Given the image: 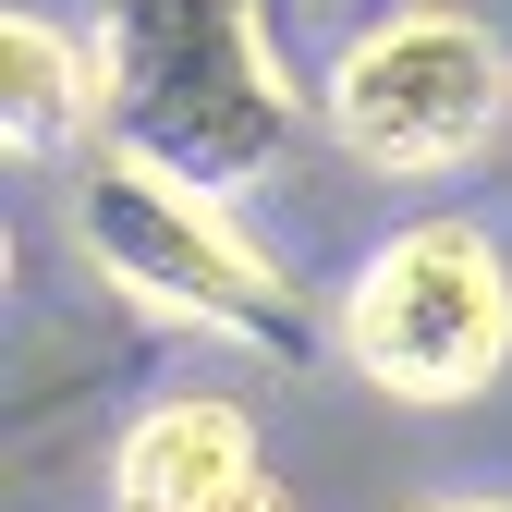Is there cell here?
<instances>
[{
	"instance_id": "obj_5",
	"label": "cell",
	"mask_w": 512,
	"mask_h": 512,
	"mask_svg": "<svg viewBox=\"0 0 512 512\" xmlns=\"http://www.w3.org/2000/svg\"><path fill=\"white\" fill-rule=\"evenodd\" d=\"M244 476H256V415L232 391H171L110 452V500L122 512H196V500H220Z\"/></svg>"
},
{
	"instance_id": "obj_6",
	"label": "cell",
	"mask_w": 512,
	"mask_h": 512,
	"mask_svg": "<svg viewBox=\"0 0 512 512\" xmlns=\"http://www.w3.org/2000/svg\"><path fill=\"white\" fill-rule=\"evenodd\" d=\"M98 122H110L98 37L49 25V13H0V135H13V159H74Z\"/></svg>"
},
{
	"instance_id": "obj_7",
	"label": "cell",
	"mask_w": 512,
	"mask_h": 512,
	"mask_svg": "<svg viewBox=\"0 0 512 512\" xmlns=\"http://www.w3.org/2000/svg\"><path fill=\"white\" fill-rule=\"evenodd\" d=\"M196 512H293V500H281V476H269V464H256L244 488H220V500H196Z\"/></svg>"
},
{
	"instance_id": "obj_3",
	"label": "cell",
	"mask_w": 512,
	"mask_h": 512,
	"mask_svg": "<svg viewBox=\"0 0 512 512\" xmlns=\"http://www.w3.org/2000/svg\"><path fill=\"white\" fill-rule=\"evenodd\" d=\"M342 366L378 403H476L512 366V269L476 220H403L342 281Z\"/></svg>"
},
{
	"instance_id": "obj_2",
	"label": "cell",
	"mask_w": 512,
	"mask_h": 512,
	"mask_svg": "<svg viewBox=\"0 0 512 512\" xmlns=\"http://www.w3.org/2000/svg\"><path fill=\"white\" fill-rule=\"evenodd\" d=\"M98 98L110 147L220 183V196L269 183L305 122L256 0H98Z\"/></svg>"
},
{
	"instance_id": "obj_4",
	"label": "cell",
	"mask_w": 512,
	"mask_h": 512,
	"mask_svg": "<svg viewBox=\"0 0 512 512\" xmlns=\"http://www.w3.org/2000/svg\"><path fill=\"white\" fill-rule=\"evenodd\" d=\"M500 122H512V49L476 13H452V0L378 13L330 61V135L391 183H439V171L488 159Z\"/></svg>"
},
{
	"instance_id": "obj_1",
	"label": "cell",
	"mask_w": 512,
	"mask_h": 512,
	"mask_svg": "<svg viewBox=\"0 0 512 512\" xmlns=\"http://www.w3.org/2000/svg\"><path fill=\"white\" fill-rule=\"evenodd\" d=\"M74 244L147 330L232 342V354H269V366H305L317 342H342V317H317V293L244 232V208L220 183H183L135 147H98L74 171Z\"/></svg>"
},
{
	"instance_id": "obj_8",
	"label": "cell",
	"mask_w": 512,
	"mask_h": 512,
	"mask_svg": "<svg viewBox=\"0 0 512 512\" xmlns=\"http://www.w3.org/2000/svg\"><path fill=\"white\" fill-rule=\"evenodd\" d=\"M415 512H512V500H415Z\"/></svg>"
}]
</instances>
